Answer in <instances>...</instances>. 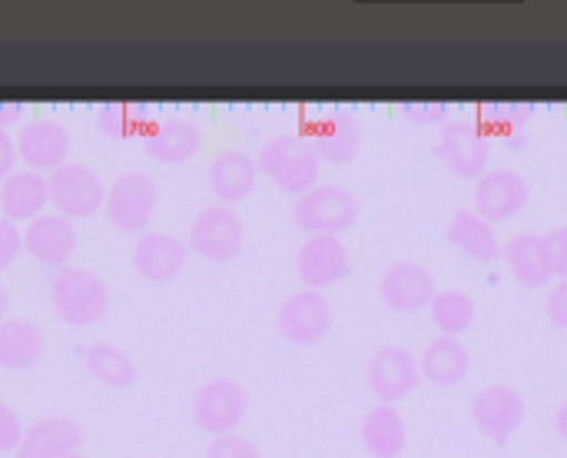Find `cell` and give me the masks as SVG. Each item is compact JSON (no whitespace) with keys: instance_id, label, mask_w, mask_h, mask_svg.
I'll use <instances>...</instances> for the list:
<instances>
[{"instance_id":"cell-1","label":"cell","mask_w":567,"mask_h":458,"mask_svg":"<svg viewBox=\"0 0 567 458\" xmlns=\"http://www.w3.org/2000/svg\"><path fill=\"white\" fill-rule=\"evenodd\" d=\"M256 166L262 176H269L282 193L296 200L316 190L319 173H322V160L306 133H286V136L266 140L256 156Z\"/></svg>"},{"instance_id":"cell-2","label":"cell","mask_w":567,"mask_h":458,"mask_svg":"<svg viewBox=\"0 0 567 458\" xmlns=\"http://www.w3.org/2000/svg\"><path fill=\"white\" fill-rule=\"evenodd\" d=\"M53 309L66 326H93L106 316L110 309V289L103 283V276H96L93 269L83 266H66L56 273L53 279Z\"/></svg>"},{"instance_id":"cell-3","label":"cell","mask_w":567,"mask_h":458,"mask_svg":"<svg viewBox=\"0 0 567 458\" xmlns=\"http://www.w3.org/2000/svg\"><path fill=\"white\" fill-rule=\"evenodd\" d=\"M362 216V203L349 186H316L296 200L292 220L309 236H342Z\"/></svg>"},{"instance_id":"cell-4","label":"cell","mask_w":567,"mask_h":458,"mask_svg":"<svg viewBox=\"0 0 567 458\" xmlns=\"http://www.w3.org/2000/svg\"><path fill=\"white\" fill-rule=\"evenodd\" d=\"M246 246V226L233 206L213 203L189 226V250L206 263H233Z\"/></svg>"},{"instance_id":"cell-5","label":"cell","mask_w":567,"mask_h":458,"mask_svg":"<svg viewBox=\"0 0 567 458\" xmlns=\"http://www.w3.org/2000/svg\"><path fill=\"white\" fill-rule=\"evenodd\" d=\"M159 203V186L146 173H123L110 190H106V220L120 233H150L153 213Z\"/></svg>"},{"instance_id":"cell-6","label":"cell","mask_w":567,"mask_h":458,"mask_svg":"<svg viewBox=\"0 0 567 458\" xmlns=\"http://www.w3.org/2000/svg\"><path fill=\"white\" fill-rule=\"evenodd\" d=\"M435 153L449 166L452 176L478 180L482 173H488L492 136L478 126V120H452L442 126Z\"/></svg>"},{"instance_id":"cell-7","label":"cell","mask_w":567,"mask_h":458,"mask_svg":"<svg viewBox=\"0 0 567 458\" xmlns=\"http://www.w3.org/2000/svg\"><path fill=\"white\" fill-rule=\"evenodd\" d=\"M50 183V203L66 220H86L106 206L103 180L86 163H63L47 176Z\"/></svg>"},{"instance_id":"cell-8","label":"cell","mask_w":567,"mask_h":458,"mask_svg":"<svg viewBox=\"0 0 567 458\" xmlns=\"http://www.w3.org/2000/svg\"><path fill=\"white\" fill-rule=\"evenodd\" d=\"M246 413H249V396H246V389H243L236 379H229V376L209 379V383L196 393V399H193V419H196V426H199L203 432L216 436V439H219V436H233V432L243 426Z\"/></svg>"},{"instance_id":"cell-9","label":"cell","mask_w":567,"mask_h":458,"mask_svg":"<svg viewBox=\"0 0 567 458\" xmlns=\"http://www.w3.org/2000/svg\"><path fill=\"white\" fill-rule=\"evenodd\" d=\"M332 323H336V313L326 293H316V289L292 293L276 313V329L292 346H319L332 333Z\"/></svg>"},{"instance_id":"cell-10","label":"cell","mask_w":567,"mask_h":458,"mask_svg":"<svg viewBox=\"0 0 567 458\" xmlns=\"http://www.w3.org/2000/svg\"><path fill=\"white\" fill-rule=\"evenodd\" d=\"M365 383L382 406H395L419 389L422 369L405 346H379L365 366Z\"/></svg>"},{"instance_id":"cell-11","label":"cell","mask_w":567,"mask_h":458,"mask_svg":"<svg viewBox=\"0 0 567 458\" xmlns=\"http://www.w3.org/2000/svg\"><path fill=\"white\" fill-rule=\"evenodd\" d=\"M528 200H532V186L518 170H508V166L492 170L488 166V173H482L475 180L472 210L495 226V223H505V220H515L518 213H525Z\"/></svg>"},{"instance_id":"cell-12","label":"cell","mask_w":567,"mask_h":458,"mask_svg":"<svg viewBox=\"0 0 567 458\" xmlns=\"http://www.w3.org/2000/svg\"><path fill=\"white\" fill-rule=\"evenodd\" d=\"M525 416L528 406L515 386H488L472 399V423L495 446H508L512 436L525 426Z\"/></svg>"},{"instance_id":"cell-13","label":"cell","mask_w":567,"mask_h":458,"mask_svg":"<svg viewBox=\"0 0 567 458\" xmlns=\"http://www.w3.org/2000/svg\"><path fill=\"white\" fill-rule=\"evenodd\" d=\"M296 273H299L306 289L326 293L352 273L349 246L342 243V236H309L299 246Z\"/></svg>"},{"instance_id":"cell-14","label":"cell","mask_w":567,"mask_h":458,"mask_svg":"<svg viewBox=\"0 0 567 458\" xmlns=\"http://www.w3.org/2000/svg\"><path fill=\"white\" fill-rule=\"evenodd\" d=\"M306 136L316 146L319 160L329 163V166H346L362 153V123L346 106L329 110L322 120L312 123V130Z\"/></svg>"},{"instance_id":"cell-15","label":"cell","mask_w":567,"mask_h":458,"mask_svg":"<svg viewBox=\"0 0 567 458\" xmlns=\"http://www.w3.org/2000/svg\"><path fill=\"white\" fill-rule=\"evenodd\" d=\"M379 296L392 313H419L435 299V276L422 263L399 259L379 279Z\"/></svg>"},{"instance_id":"cell-16","label":"cell","mask_w":567,"mask_h":458,"mask_svg":"<svg viewBox=\"0 0 567 458\" xmlns=\"http://www.w3.org/2000/svg\"><path fill=\"white\" fill-rule=\"evenodd\" d=\"M70 130L60 120H30L17 136V156L33 173H53L66 163Z\"/></svg>"},{"instance_id":"cell-17","label":"cell","mask_w":567,"mask_h":458,"mask_svg":"<svg viewBox=\"0 0 567 458\" xmlns=\"http://www.w3.org/2000/svg\"><path fill=\"white\" fill-rule=\"evenodd\" d=\"M23 250L50 269H66L76 253V226L73 220L60 213H43L40 220L27 223L23 230Z\"/></svg>"},{"instance_id":"cell-18","label":"cell","mask_w":567,"mask_h":458,"mask_svg":"<svg viewBox=\"0 0 567 458\" xmlns=\"http://www.w3.org/2000/svg\"><path fill=\"white\" fill-rule=\"evenodd\" d=\"M189 259V246L173 233H143L133 246V269L146 283H173Z\"/></svg>"},{"instance_id":"cell-19","label":"cell","mask_w":567,"mask_h":458,"mask_svg":"<svg viewBox=\"0 0 567 458\" xmlns=\"http://www.w3.org/2000/svg\"><path fill=\"white\" fill-rule=\"evenodd\" d=\"M143 146H146V156L156 160V163H166V166H179V163H189L199 146H203V130L196 120L189 116H163L150 126V133L143 136Z\"/></svg>"},{"instance_id":"cell-20","label":"cell","mask_w":567,"mask_h":458,"mask_svg":"<svg viewBox=\"0 0 567 458\" xmlns=\"http://www.w3.org/2000/svg\"><path fill=\"white\" fill-rule=\"evenodd\" d=\"M259 183V166L243 150H219L209 163V190L223 206H236L252 196Z\"/></svg>"},{"instance_id":"cell-21","label":"cell","mask_w":567,"mask_h":458,"mask_svg":"<svg viewBox=\"0 0 567 458\" xmlns=\"http://www.w3.org/2000/svg\"><path fill=\"white\" fill-rule=\"evenodd\" d=\"M83 429L76 419L66 416H43L33 426H27L17 458H66L80 452Z\"/></svg>"},{"instance_id":"cell-22","label":"cell","mask_w":567,"mask_h":458,"mask_svg":"<svg viewBox=\"0 0 567 458\" xmlns=\"http://www.w3.org/2000/svg\"><path fill=\"white\" fill-rule=\"evenodd\" d=\"M50 203V183L43 173L33 170H13L0 183V210L10 223H33L43 216V206Z\"/></svg>"},{"instance_id":"cell-23","label":"cell","mask_w":567,"mask_h":458,"mask_svg":"<svg viewBox=\"0 0 567 458\" xmlns=\"http://www.w3.org/2000/svg\"><path fill=\"white\" fill-rule=\"evenodd\" d=\"M419 369H422V379H429L432 386L452 389V386H462L468 379V373H472V353L465 349L462 339L439 336L419 356Z\"/></svg>"},{"instance_id":"cell-24","label":"cell","mask_w":567,"mask_h":458,"mask_svg":"<svg viewBox=\"0 0 567 458\" xmlns=\"http://www.w3.org/2000/svg\"><path fill=\"white\" fill-rule=\"evenodd\" d=\"M502 259H505V266L512 269V276L525 289H542V286L555 283L542 233H518V236H512L502 246Z\"/></svg>"},{"instance_id":"cell-25","label":"cell","mask_w":567,"mask_h":458,"mask_svg":"<svg viewBox=\"0 0 567 458\" xmlns=\"http://www.w3.org/2000/svg\"><path fill=\"white\" fill-rule=\"evenodd\" d=\"M445 240L462 250L465 256H472L475 263H495L502 259V243L495 236V226L488 220H482L472 206L455 210V216L445 226Z\"/></svg>"},{"instance_id":"cell-26","label":"cell","mask_w":567,"mask_h":458,"mask_svg":"<svg viewBox=\"0 0 567 458\" xmlns=\"http://www.w3.org/2000/svg\"><path fill=\"white\" fill-rule=\"evenodd\" d=\"M362 446L372 458H399L409 446V426L405 416L395 406H375L362 419Z\"/></svg>"},{"instance_id":"cell-27","label":"cell","mask_w":567,"mask_h":458,"mask_svg":"<svg viewBox=\"0 0 567 458\" xmlns=\"http://www.w3.org/2000/svg\"><path fill=\"white\" fill-rule=\"evenodd\" d=\"M43 356V333L30 319H3L0 323V369L27 373Z\"/></svg>"},{"instance_id":"cell-28","label":"cell","mask_w":567,"mask_h":458,"mask_svg":"<svg viewBox=\"0 0 567 458\" xmlns=\"http://www.w3.org/2000/svg\"><path fill=\"white\" fill-rule=\"evenodd\" d=\"M156 120L150 116L146 103H123L110 100L96 106V130L110 140H143Z\"/></svg>"},{"instance_id":"cell-29","label":"cell","mask_w":567,"mask_h":458,"mask_svg":"<svg viewBox=\"0 0 567 458\" xmlns=\"http://www.w3.org/2000/svg\"><path fill=\"white\" fill-rule=\"evenodd\" d=\"M83 363H86V373L110 389H130L136 383V363L113 343H93Z\"/></svg>"},{"instance_id":"cell-30","label":"cell","mask_w":567,"mask_h":458,"mask_svg":"<svg viewBox=\"0 0 567 458\" xmlns=\"http://www.w3.org/2000/svg\"><path fill=\"white\" fill-rule=\"evenodd\" d=\"M429 313H432V323H435V329H439L442 336L458 339L462 333H468V329L475 326L478 306H475V299H472L468 293H462V289H445V293H435Z\"/></svg>"},{"instance_id":"cell-31","label":"cell","mask_w":567,"mask_h":458,"mask_svg":"<svg viewBox=\"0 0 567 458\" xmlns=\"http://www.w3.org/2000/svg\"><path fill=\"white\" fill-rule=\"evenodd\" d=\"M538 113V103L532 100H485L478 106V126L492 136H512V133H522L532 116Z\"/></svg>"},{"instance_id":"cell-32","label":"cell","mask_w":567,"mask_h":458,"mask_svg":"<svg viewBox=\"0 0 567 458\" xmlns=\"http://www.w3.org/2000/svg\"><path fill=\"white\" fill-rule=\"evenodd\" d=\"M399 113L412 126H439L442 130L445 123H452L455 110L449 100H405V103H399Z\"/></svg>"},{"instance_id":"cell-33","label":"cell","mask_w":567,"mask_h":458,"mask_svg":"<svg viewBox=\"0 0 567 458\" xmlns=\"http://www.w3.org/2000/svg\"><path fill=\"white\" fill-rule=\"evenodd\" d=\"M206 458H262V452H259V446L252 439L233 432V436L213 439L209 449H206Z\"/></svg>"},{"instance_id":"cell-34","label":"cell","mask_w":567,"mask_h":458,"mask_svg":"<svg viewBox=\"0 0 567 458\" xmlns=\"http://www.w3.org/2000/svg\"><path fill=\"white\" fill-rule=\"evenodd\" d=\"M545 253H548V263H551V276L567 279V226L545 233Z\"/></svg>"},{"instance_id":"cell-35","label":"cell","mask_w":567,"mask_h":458,"mask_svg":"<svg viewBox=\"0 0 567 458\" xmlns=\"http://www.w3.org/2000/svg\"><path fill=\"white\" fill-rule=\"evenodd\" d=\"M23 432L27 429H23L20 416L7 403H0V452H17L23 442Z\"/></svg>"},{"instance_id":"cell-36","label":"cell","mask_w":567,"mask_h":458,"mask_svg":"<svg viewBox=\"0 0 567 458\" xmlns=\"http://www.w3.org/2000/svg\"><path fill=\"white\" fill-rule=\"evenodd\" d=\"M20 250H23V233L17 230V223L0 216V273H7L13 266Z\"/></svg>"},{"instance_id":"cell-37","label":"cell","mask_w":567,"mask_h":458,"mask_svg":"<svg viewBox=\"0 0 567 458\" xmlns=\"http://www.w3.org/2000/svg\"><path fill=\"white\" fill-rule=\"evenodd\" d=\"M548 319L558 326V329H567V279H555V286L548 289Z\"/></svg>"},{"instance_id":"cell-38","label":"cell","mask_w":567,"mask_h":458,"mask_svg":"<svg viewBox=\"0 0 567 458\" xmlns=\"http://www.w3.org/2000/svg\"><path fill=\"white\" fill-rule=\"evenodd\" d=\"M17 140L7 133V130H0V183L13 173V166H17Z\"/></svg>"},{"instance_id":"cell-39","label":"cell","mask_w":567,"mask_h":458,"mask_svg":"<svg viewBox=\"0 0 567 458\" xmlns=\"http://www.w3.org/2000/svg\"><path fill=\"white\" fill-rule=\"evenodd\" d=\"M23 103L20 100H0V130H7V126H13V123H20L23 120Z\"/></svg>"},{"instance_id":"cell-40","label":"cell","mask_w":567,"mask_h":458,"mask_svg":"<svg viewBox=\"0 0 567 458\" xmlns=\"http://www.w3.org/2000/svg\"><path fill=\"white\" fill-rule=\"evenodd\" d=\"M555 429H558L561 439H567V403L558 409V416H555Z\"/></svg>"},{"instance_id":"cell-41","label":"cell","mask_w":567,"mask_h":458,"mask_svg":"<svg viewBox=\"0 0 567 458\" xmlns=\"http://www.w3.org/2000/svg\"><path fill=\"white\" fill-rule=\"evenodd\" d=\"M7 306H10V299H7V289H3V283H0V323L7 319Z\"/></svg>"},{"instance_id":"cell-42","label":"cell","mask_w":567,"mask_h":458,"mask_svg":"<svg viewBox=\"0 0 567 458\" xmlns=\"http://www.w3.org/2000/svg\"><path fill=\"white\" fill-rule=\"evenodd\" d=\"M66 458H86V456H80V452H73V456H66Z\"/></svg>"}]
</instances>
